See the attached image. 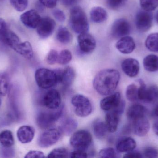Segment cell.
<instances>
[{
	"label": "cell",
	"mask_w": 158,
	"mask_h": 158,
	"mask_svg": "<svg viewBox=\"0 0 158 158\" xmlns=\"http://www.w3.org/2000/svg\"><path fill=\"white\" fill-rule=\"evenodd\" d=\"M14 51L27 59H31L34 55L31 45L27 41L20 42Z\"/></svg>",
	"instance_id": "26"
},
{
	"label": "cell",
	"mask_w": 158,
	"mask_h": 158,
	"mask_svg": "<svg viewBox=\"0 0 158 158\" xmlns=\"http://www.w3.org/2000/svg\"><path fill=\"white\" fill-rule=\"evenodd\" d=\"M72 59V54L71 52L69 50H62L60 53L58 54L57 63L60 65H67L70 62Z\"/></svg>",
	"instance_id": "35"
},
{
	"label": "cell",
	"mask_w": 158,
	"mask_h": 158,
	"mask_svg": "<svg viewBox=\"0 0 158 158\" xmlns=\"http://www.w3.org/2000/svg\"><path fill=\"white\" fill-rule=\"evenodd\" d=\"M70 154L68 150L63 147L55 148L49 153L48 158H67L69 157Z\"/></svg>",
	"instance_id": "37"
},
{
	"label": "cell",
	"mask_w": 158,
	"mask_h": 158,
	"mask_svg": "<svg viewBox=\"0 0 158 158\" xmlns=\"http://www.w3.org/2000/svg\"><path fill=\"white\" fill-rule=\"evenodd\" d=\"M9 87V78L6 72H0V96H5Z\"/></svg>",
	"instance_id": "33"
},
{
	"label": "cell",
	"mask_w": 158,
	"mask_h": 158,
	"mask_svg": "<svg viewBox=\"0 0 158 158\" xmlns=\"http://www.w3.org/2000/svg\"><path fill=\"white\" fill-rule=\"evenodd\" d=\"M131 27L127 19L121 18L117 19L111 28V35L116 39L127 36L131 32Z\"/></svg>",
	"instance_id": "14"
},
{
	"label": "cell",
	"mask_w": 158,
	"mask_h": 158,
	"mask_svg": "<svg viewBox=\"0 0 158 158\" xmlns=\"http://www.w3.org/2000/svg\"><path fill=\"white\" fill-rule=\"evenodd\" d=\"M124 158H142L143 157V155L137 151H133L128 152L124 155Z\"/></svg>",
	"instance_id": "48"
},
{
	"label": "cell",
	"mask_w": 158,
	"mask_h": 158,
	"mask_svg": "<svg viewBox=\"0 0 158 158\" xmlns=\"http://www.w3.org/2000/svg\"><path fill=\"white\" fill-rule=\"evenodd\" d=\"M1 41L14 50L21 42L18 36L14 32L8 29Z\"/></svg>",
	"instance_id": "25"
},
{
	"label": "cell",
	"mask_w": 158,
	"mask_h": 158,
	"mask_svg": "<svg viewBox=\"0 0 158 158\" xmlns=\"http://www.w3.org/2000/svg\"><path fill=\"white\" fill-rule=\"evenodd\" d=\"M58 53L55 50L52 49L48 53L46 58V62L49 65H54L57 63Z\"/></svg>",
	"instance_id": "41"
},
{
	"label": "cell",
	"mask_w": 158,
	"mask_h": 158,
	"mask_svg": "<svg viewBox=\"0 0 158 158\" xmlns=\"http://www.w3.org/2000/svg\"><path fill=\"white\" fill-rule=\"evenodd\" d=\"M121 68L123 72L128 77L135 78L140 71V64L136 59L128 58L123 61Z\"/></svg>",
	"instance_id": "17"
},
{
	"label": "cell",
	"mask_w": 158,
	"mask_h": 158,
	"mask_svg": "<svg viewBox=\"0 0 158 158\" xmlns=\"http://www.w3.org/2000/svg\"><path fill=\"white\" fill-rule=\"evenodd\" d=\"M50 111H42L38 114L37 117V124L40 129L47 130L51 128L61 117L63 114V108L60 107Z\"/></svg>",
	"instance_id": "4"
},
{
	"label": "cell",
	"mask_w": 158,
	"mask_h": 158,
	"mask_svg": "<svg viewBox=\"0 0 158 158\" xmlns=\"http://www.w3.org/2000/svg\"><path fill=\"white\" fill-rule=\"evenodd\" d=\"M57 41L64 44L69 43L72 40V35L65 27L61 26L58 28L56 34Z\"/></svg>",
	"instance_id": "30"
},
{
	"label": "cell",
	"mask_w": 158,
	"mask_h": 158,
	"mask_svg": "<svg viewBox=\"0 0 158 158\" xmlns=\"http://www.w3.org/2000/svg\"><path fill=\"white\" fill-rule=\"evenodd\" d=\"M145 45L151 52H158V33L149 34L146 40Z\"/></svg>",
	"instance_id": "32"
},
{
	"label": "cell",
	"mask_w": 158,
	"mask_h": 158,
	"mask_svg": "<svg viewBox=\"0 0 158 158\" xmlns=\"http://www.w3.org/2000/svg\"><path fill=\"white\" fill-rule=\"evenodd\" d=\"M71 104L77 116L84 117L90 115L93 110L91 101L81 94L74 95L71 99Z\"/></svg>",
	"instance_id": "6"
},
{
	"label": "cell",
	"mask_w": 158,
	"mask_h": 158,
	"mask_svg": "<svg viewBox=\"0 0 158 158\" xmlns=\"http://www.w3.org/2000/svg\"><path fill=\"white\" fill-rule=\"evenodd\" d=\"M125 102L121 99L120 93L119 92L108 95L100 101V106L104 111L108 112L115 110L122 114L124 111Z\"/></svg>",
	"instance_id": "5"
},
{
	"label": "cell",
	"mask_w": 158,
	"mask_h": 158,
	"mask_svg": "<svg viewBox=\"0 0 158 158\" xmlns=\"http://www.w3.org/2000/svg\"><path fill=\"white\" fill-rule=\"evenodd\" d=\"M35 130L33 127L24 125L19 128L17 132V136L20 143L27 144L31 143L34 138Z\"/></svg>",
	"instance_id": "20"
},
{
	"label": "cell",
	"mask_w": 158,
	"mask_h": 158,
	"mask_svg": "<svg viewBox=\"0 0 158 158\" xmlns=\"http://www.w3.org/2000/svg\"><path fill=\"white\" fill-rule=\"evenodd\" d=\"M45 156L43 152L40 151H36V150H31L28 152L25 158H45Z\"/></svg>",
	"instance_id": "44"
},
{
	"label": "cell",
	"mask_w": 158,
	"mask_h": 158,
	"mask_svg": "<svg viewBox=\"0 0 158 158\" xmlns=\"http://www.w3.org/2000/svg\"><path fill=\"white\" fill-rule=\"evenodd\" d=\"M154 114L156 117H158V104L155 108V110H154Z\"/></svg>",
	"instance_id": "51"
},
{
	"label": "cell",
	"mask_w": 158,
	"mask_h": 158,
	"mask_svg": "<svg viewBox=\"0 0 158 158\" xmlns=\"http://www.w3.org/2000/svg\"><path fill=\"white\" fill-rule=\"evenodd\" d=\"M138 91L139 87L134 83H132L128 85L126 88V98L130 102H135L139 100L138 98Z\"/></svg>",
	"instance_id": "34"
},
{
	"label": "cell",
	"mask_w": 158,
	"mask_h": 158,
	"mask_svg": "<svg viewBox=\"0 0 158 158\" xmlns=\"http://www.w3.org/2000/svg\"><path fill=\"white\" fill-rule=\"evenodd\" d=\"M94 135L97 138L102 139L106 136L107 131L105 122L99 119L94 121L92 125Z\"/></svg>",
	"instance_id": "27"
},
{
	"label": "cell",
	"mask_w": 158,
	"mask_h": 158,
	"mask_svg": "<svg viewBox=\"0 0 158 158\" xmlns=\"http://www.w3.org/2000/svg\"><path fill=\"white\" fill-rule=\"evenodd\" d=\"M58 79V83H61L64 87H69L72 85L75 78V71L71 67H67L64 69H58L55 70Z\"/></svg>",
	"instance_id": "16"
},
{
	"label": "cell",
	"mask_w": 158,
	"mask_h": 158,
	"mask_svg": "<svg viewBox=\"0 0 158 158\" xmlns=\"http://www.w3.org/2000/svg\"><path fill=\"white\" fill-rule=\"evenodd\" d=\"M78 126V122L74 119H67L64 121L60 128L62 134L66 135H69L75 131Z\"/></svg>",
	"instance_id": "29"
},
{
	"label": "cell",
	"mask_w": 158,
	"mask_h": 158,
	"mask_svg": "<svg viewBox=\"0 0 158 158\" xmlns=\"http://www.w3.org/2000/svg\"><path fill=\"white\" fill-rule=\"evenodd\" d=\"M62 2L66 6H71L77 3L80 0H62Z\"/></svg>",
	"instance_id": "49"
},
{
	"label": "cell",
	"mask_w": 158,
	"mask_h": 158,
	"mask_svg": "<svg viewBox=\"0 0 158 158\" xmlns=\"http://www.w3.org/2000/svg\"><path fill=\"white\" fill-rule=\"evenodd\" d=\"M88 156L86 151L84 150H76L70 154V158H86Z\"/></svg>",
	"instance_id": "46"
},
{
	"label": "cell",
	"mask_w": 158,
	"mask_h": 158,
	"mask_svg": "<svg viewBox=\"0 0 158 158\" xmlns=\"http://www.w3.org/2000/svg\"><path fill=\"white\" fill-rule=\"evenodd\" d=\"M10 2L14 9L19 12L25 11L28 5V0H10Z\"/></svg>",
	"instance_id": "38"
},
{
	"label": "cell",
	"mask_w": 158,
	"mask_h": 158,
	"mask_svg": "<svg viewBox=\"0 0 158 158\" xmlns=\"http://www.w3.org/2000/svg\"><path fill=\"white\" fill-rule=\"evenodd\" d=\"M116 147L118 153H128L135 149L136 143L131 137H123L118 141Z\"/></svg>",
	"instance_id": "23"
},
{
	"label": "cell",
	"mask_w": 158,
	"mask_h": 158,
	"mask_svg": "<svg viewBox=\"0 0 158 158\" xmlns=\"http://www.w3.org/2000/svg\"><path fill=\"white\" fill-rule=\"evenodd\" d=\"M138 98L148 103H153L158 101V87L153 85L147 87L142 80H138Z\"/></svg>",
	"instance_id": "9"
},
{
	"label": "cell",
	"mask_w": 158,
	"mask_h": 158,
	"mask_svg": "<svg viewBox=\"0 0 158 158\" xmlns=\"http://www.w3.org/2000/svg\"><path fill=\"white\" fill-rule=\"evenodd\" d=\"M126 1V0H107L106 3L110 9L116 10L122 6Z\"/></svg>",
	"instance_id": "40"
},
{
	"label": "cell",
	"mask_w": 158,
	"mask_h": 158,
	"mask_svg": "<svg viewBox=\"0 0 158 158\" xmlns=\"http://www.w3.org/2000/svg\"><path fill=\"white\" fill-rule=\"evenodd\" d=\"M144 156L146 158H157L158 157V150L153 147H147L143 152Z\"/></svg>",
	"instance_id": "42"
},
{
	"label": "cell",
	"mask_w": 158,
	"mask_h": 158,
	"mask_svg": "<svg viewBox=\"0 0 158 158\" xmlns=\"http://www.w3.org/2000/svg\"><path fill=\"white\" fill-rule=\"evenodd\" d=\"M15 143L12 131L5 130L0 133V144L2 147H11Z\"/></svg>",
	"instance_id": "31"
},
{
	"label": "cell",
	"mask_w": 158,
	"mask_h": 158,
	"mask_svg": "<svg viewBox=\"0 0 158 158\" xmlns=\"http://www.w3.org/2000/svg\"><path fill=\"white\" fill-rule=\"evenodd\" d=\"M20 19L24 26L29 28L35 29L39 25L41 17L36 10L30 9L21 14Z\"/></svg>",
	"instance_id": "15"
},
{
	"label": "cell",
	"mask_w": 158,
	"mask_h": 158,
	"mask_svg": "<svg viewBox=\"0 0 158 158\" xmlns=\"http://www.w3.org/2000/svg\"><path fill=\"white\" fill-rule=\"evenodd\" d=\"M153 130L154 132L158 136V121L155 122L153 125Z\"/></svg>",
	"instance_id": "50"
},
{
	"label": "cell",
	"mask_w": 158,
	"mask_h": 158,
	"mask_svg": "<svg viewBox=\"0 0 158 158\" xmlns=\"http://www.w3.org/2000/svg\"><path fill=\"white\" fill-rule=\"evenodd\" d=\"M62 132L60 129L49 128L40 135L38 144L42 148H48L58 142Z\"/></svg>",
	"instance_id": "8"
},
{
	"label": "cell",
	"mask_w": 158,
	"mask_h": 158,
	"mask_svg": "<svg viewBox=\"0 0 158 158\" xmlns=\"http://www.w3.org/2000/svg\"><path fill=\"white\" fill-rule=\"evenodd\" d=\"M145 69L149 72H156L158 70V56L155 54L147 56L143 61Z\"/></svg>",
	"instance_id": "28"
},
{
	"label": "cell",
	"mask_w": 158,
	"mask_h": 158,
	"mask_svg": "<svg viewBox=\"0 0 158 158\" xmlns=\"http://www.w3.org/2000/svg\"><path fill=\"white\" fill-rule=\"evenodd\" d=\"M120 79V74L117 70H103L95 76L93 80V87L100 95H109L117 89Z\"/></svg>",
	"instance_id": "1"
},
{
	"label": "cell",
	"mask_w": 158,
	"mask_h": 158,
	"mask_svg": "<svg viewBox=\"0 0 158 158\" xmlns=\"http://www.w3.org/2000/svg\"><path fill=\"white\" fill-rule=\"evenodd\" d=\"M120 114L115 110L108 111L105 117V124L107 132L113 133L118 130Z\"/></svg>",
	"instance_id": "19"
},
{
	"label": "cell",
	"mask_w": 158,
	"mask_h": 158,
	"mask_svg": "<svg viewBox=\"0 0 158 158\" xmlns=\"http://www.w3.org/2000/svg\"><path fill=\"white\" fill-rule=\"evenodd\" d=\"M56 23L52 19L49 17L41 18L37 26V32L40 38L46 39L51 36L55 29Z\"/></svg>",
	"instance_id": "10"
},
{
	"label": "cell",
	"mask_w": 158,
	"mask_h": 158,
	"mask_svg": "<svg viewBox=\"0 0 158 158\" xmlns=\"http://www.w3.org/2000/svg\"><path fill=\"white\" fill-rule=\"evenodd\" d=\"M1 104H2V100H1V98H0V106H1Z\"/></svg>",
	"instance_id": "53"
},
{
	"label": "cell",
	"mask_w": 158,
	"mask_h": 158,
	"mask_svg": "<svg viewBox=\"0 0 158 158\" xmlns=\"http://www.w3.org/2000/svg\"><path fill=\"white\" fill-rule=\"evenodd\" d=\"M7 30L6 22L4 19L0 18V40L4 36Z\"/></svg>",
	"instance_id": "47"
},
{
	"label": "cell",
	"mask_w": 158,
	"mask_h": 158,
	"mask_svg": "<svg viewBox=\"0 0 158 158\" xmlns=\"http://www.w3.org/2000/svg\"><path fill=\"white\" fill-rule=\"evenodd\" d=\"M69 23L73 30L78 34L87 32L89 23L85 13L81 7L75 6L70 11Z\"/></svg>",
	"instance_id": "2"
},
{
	"label": "cell",
	"mask_w": 158,
	"mask_h": 158,
	"mask_svg": "<svg viewBox=\"0 0 158 158\" xmlns=\"http://www.w3.org/2000/svg\"><path fill=\"white\" fill-rule=\"evenodd\" d=\"M133 122V130L135 134L140 137H143L148 133L150 128V123L145 117L138 119Z\"/></svg>",
	"instance_id": "21"
},
{
	"label": "cell",
	"mask_w": 158,
	"mask_h": 158,
	"mask_svg": "<svg viewBox=\"0 0 158 158\" xmlns=\"http://www.w3.org/2000/svg\"><path fill=\"white\" fill-rule=\"evenodd\" d=\"M140 5L143 10L151 11L158 7V0H140Z\"/></svg>",
	"instance_id": "36"
},
{
	"label": "cell",
	"mask_w": 158,
	"mask_h": 158,
	"mask_svg": "<svg viewBox=\"0 0 158 158\" xmlns=\"http://www.w3.org/2000/svg\"><path fill=\"white\" fill-rule=\"evenodd\" d=\"M156 20L157 23L158 24V10L156 14Z\"/></svg>",
	"instance_id": "52"
},
{
	"label": "cell",
	"mask_w": 158,
	"mask_h": 158,
	"mask_svg": "<svg viewBox=\"0 0 158 158\" xmlns=\"http://www.w3.org/2000/svg\"><path fill=\"white\" fill-rule=\"evenodd\" d=\"M78 44L80 51L85 54L92 53L96 46L95 39L87 32L79 34L78 37Z\"/></svg>",
	"instance_id": "13"
},
{
	"label": "cell",
	"mask_w": 158,
	"mask_h": 158,
	"mask_svg": "<svg viewBox=\"0 0 158 158\" xmlns=\"http://www.w3.org/2000/svg\"><path fill=\"white\" fill-rule=\"evenodd\" d=\"M153 17L152 13L145 10H140L137 12L135 16V25L138 30L145 32L150 29L153 23Z\"/></svg>",
	"instance_id": "11"
},
{
	"label": "cell",
	"mask_w": 158,
	"mask_h": 158,
	"mask_svg": "<svg viewBox=\"0 0 158 158\" xmlns=\"http://www.w3.org/2000/svg\"><path fill=\"white\" fill-rule=\"evenodd\" d=\"M118 152L111 147L103 148L100 150L99 156L103 158H115L118 157Z\"/></svg>",
	"instance_id": "39"
},
{
	"label": "cell",
	"mask_w": 158,
	"mask_h": 158,
	"mask_svg": "<svg viewBox=\"0 0 158 158\" xmlns=\"http://www.w3.org/2000/svg\"><path fill=\"white\" fill-rule=\"evenodd\" d=\"M35 79L37 85L43 89H48L58 83L57 75L55 70L40 68L36 70Z\"/></svg>",
	"instance_id": "3"
},
{
	"label": "cell",
	"mask_w": 158,
	"mask_h": 158,
	"mask_svg": "<svg viewBox=\"0 0 158 158\" xmlns=\"http://www.w3.org/2000/svg\"><path fill=\"white\" fill-rule=\"evenodd\" d=\"M90 15L91 20L96 23H102L106 21L108 17L106 10L100 6L93 7L90 11Z\"/></svg>",
	"instance_id": "24"
},
{
	"label": "cell",
	"mask_w": 158,
	"mask_h": 158,
	"mask_svg": "<svg viewBox=\"0 0 158 158\" xmlns=\"http://www.w3.org/2000/svg\"><path fill=\"white\" fill-rule=\"evenodd\" d=\"M116 47L122 53L128 54L132 53L135 49V42L131 37L124 36L118 41Z\"/></svg>",
	"instance_id": "18"
},
{
	"label": "cell",
	"mask_w": 158,
	"mask_h": 158,
	"mask_svg": "<svg viewBox=\"0 0 158 158\" xmlns=\"http://www.w3.org/2000/svg\"><path fill=\"white\" fill-rule=\"evenodd\" d=\"M93 137L88 131L81 130L74 133L70 139L71 146L76 150L86 151L91 146Z\"/></svg>",
	"instance_id": "7"
},
{
	"label": "cell",
	"mask_w": 158,
	"mask_h": 158,
	"mask_svg": "<svg viewBox=\"0 0 158 158\" xmlns=\"http://www.w3.org/2000/svg\"><path fill=\"white\" fill-rule=\"evenodd\" d=\"M40 3L45 7L53 8L57 5L58 0H39Z\"/></svg>",
	"instance_id": "45"
},
{
	"label": "cell",
	"mask_w": 158,
	"mask_h": 158,
	"mask_svg": "<svg viewBox=\"0 0 158 158\" xmlns=\"http://www.w3.org/2000/svg\"><path fill=\"white\" fill-rule=\"evenodd\" d=\"M147 109L144 106L139 104H134L128 109L126 115L128 119L135 121L138 119L145 117Z\"/></svg>",
	"instance_id": "22"
},
{
	"label": "cell",
	"mask_w": 158,
	"mask_h": 158,
	"mask_svg": "<svg viewBox=\"0 0 158 158\" xmlns=\"http://www.w3.org/2000/svg\"><path fill=\"white\" fill-rule=\"evenodd\" d=\"M52 14L55 18L59 22H63L65 20V15L64 12L60 9H55L53 11Z\"/></svg>",
	"instance_id": "43"
},
{
	"label": "cell",
	"mask_w": 158,
	"mask_h": 158,
	"mask_svg": "<svg viewBox=\"0 0 158 158\" xmlns=\"http://www.w3.org/2000/svg\"><path fill=\"white\" fill-rule=\"evenodd\" d=\"M62 98L59 92L56 89L47 91L43 97L42 103L45 107L50 109H55L61 107Z\"/></svg>",
	"instance_id": "12"
}]
</instances>
